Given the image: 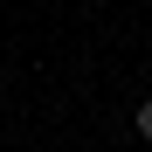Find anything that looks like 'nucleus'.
Wrapping results in <instances>:
<instances>
[{
    "instance_id": "nucleus-1",
    "label": "nucleus",
    "mask_w": 152,
    "mask_h": 152,
    "mask_svg": "<svg viewBox=\"0 0 152 152\" xmlns=\"http://www.w3.org/2000/svg\"><path fill=\"white\" fill-rule=\"evenodd\" d=\"M138 132L152 138V97H145V104H138Z\"/></svg>"
}]
</instances>
